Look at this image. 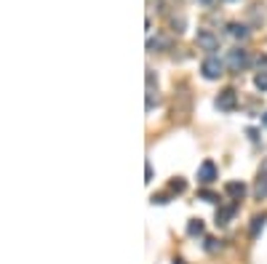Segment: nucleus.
<instances>
[{"instance_id": "f257e3e1", "label": "nucleus", "mask_w": 267, "mask_h": 264, "mask_svg": "<svg viewBox=\"0 0 267 264\" xmlns=\"http://www.w3.org/2000/svg\"><path fill=\"white\" fill-rule=\"evenodd\" d=\"M225 62H222V59H219V56H206L203 59V64H201V72H203V78L206 80H219V78H222L225 75Z\"/></svg>"}, {"instance_id": "f03ea898", "label": "nucleus", "mask_w": 267, "mask_h": 264, "mask_svg": "<svg viewBox=\"0 0 267 264\" xmlns=\"http://www.w3.org/2000/svg\"><path fill=\"white\" fill-rule=\"evenodd\" d=\"M235 107H238V93L233 88H225L222 93L216 96V110L219 112H233Z\"/></svg>"}, {"instance_id": "7ed1b4c3", "label": "nucleus", "mask_w": 267, "mask_h": 264, "mask_svg": "<svg viewBox=\"0 0 267 264\" xmlns=\"http://www.w3.org/2000/svg\"><path fill=\"white\" fill-rule=\"evenodd\" d=\"M195 43H198L201 51H219V38H216L211 30H198V35H195Z\"/></svg>"}, {"instance_id": "20e7f679", "label": "nucleus", "mask_w": 267, "mask_h": 264, "mask_svg": "<svg viewBox=\"0 0 267 264\" xmlns=\"http://www.w3.org/2000/svg\"><path fill=\"white\" fill-rule=\"evenodd\" d=\"M225 64L233 69V72H240L243 67L249 64V54L243 51V48H233V51L227 54V62H225Z\"/></svg>"}, {"instance_id": "39448f33", "label": "nucleus", "mask_w": 267, "mask_h": 264, "mask_svg": "<svg viewBox=\"0 0 267 264\" xmlns=\"http://www.w3.org/2000/svg\"><path fill=\"white\" fill-rule=\"evenodd\" d=\"M216 176H219V171H216V163L214 160H203L198 165V182L201 184H211Z\"/></svg>"}, {"instance_id": "423d86ee", "label": "nucleus", "mask_w": 267, "mask_h": 264, "mask_svg": "<svg viewBox=\"0 0 267 264\" xmlns=\"http://www.w3.org/2000/svg\"><path fill=\"white\" fill-rule=\"evenodd\" d=\"M235 211H238V203H235V200L219 208V211H216V227H225V224H230V222H233Z\"/></svg>"}, {"instance_id": "0eeeda50", "label": "nucleus", "mask_w": 267, "mask_h": 264, "mask_svg": "<svg viewBox=\"0 0 267 264\" xmlns=\"http://www.w3.org/2000/svg\"><path fill=\"white\" fill-rule=\"evenodd\" d=\"M227 32H230V38H235V40H246L251 35V30L246 27V24H238V21L227 24Z\"/></svg>"}, {"instance_id": "6e6552de", "label": "nucleus", "mask_w": 267, "mask_h": 264, "mask_svg": "<svg viewBox=\"0 0 267 264\" xmlns=\"http://www.w3.org/2000/svg\"><path fill=\"white\" fill-rule=\"evenodd\" d=\"M264 224H267V213L254 216V219H251V227H249V237H251V240H257V237H259V232L264 230Z\"/></svg>"}, {"instance_id": "1a4fd4ad", "label": "nucleus", "mask_w": 267, "mask_h": 264, "mask_svg": "<svg viewBox=\"0 0 267 264\" xmlns=\"http://www.w3.org/2000/svg\"><path fill=\"white\" fill-rule=\"evenodd\" d=\"M227 195L230 198H235V200H240L243 195H246V184H243V182H227Z\"/></svg>"}, {"instance_id": "9d476101", "label": "nucleus", "mask_w": 267, "mask_h": 264, "mask_svg": "<svg viewBox=\"0 0 267 264\" xmlns=\"http://www.w3.org/2000/svg\"><path fill=\"white\" fill-rule=\"evenodd\" d=\"M254 198H257V200H264L267 198V174H259L257 184H254Z\"/></svg>"}, {"instance_id": "9b49d317", "label": "nucleus", "mask_w": 267, "mask_h": 264, "mask_svg": "<svg viewBox=\"0 0 267 264\" xmlns=\"http://www.w3.org/2000/svg\"><path fill=\"white\" fill-rule=\"evenodd\" d=\"M171 45V40L168 38H160V35H158V38H150L147 40V51H158V48H168Z\"/></svg>"}, {"instance_id": "f8f14e48", "label": "nucleus", "mask_w": 267, "mask_h": 264, "mask_svg": "<svg viewBox=\"0 0 267 264\" xmlns=\"http://www.w3.org/2000/svg\"><path fill=\"white\" fill-rule=\"evenodd\" d=\"M187 235H203V222L201 219H190V224H187Z\"/></svg>"}, {"instance_id": "ddd939ff", "label": "nucleus", "mask_w": 267, "mask_h": 264, "mask_svg": "<svg viewBox=\"0 0 267 264\" xmlns=\"http://www.w3.org/2000/svg\"><path fill=\"white\" fill-rule=\"evenodd\" d=\"M254 86H257L259 91H267V72H264V69L259 72L257 78H254Z\"/></svg>"}, {"instance_id": "4468645a", "label": "nucleus", "mask_w": 267, "mask_h": 264, "mask_svg": "<svg viewBox=\"0 0 267 264\" xmlns=\"http://www.w3.org/2000/svg\"><path fill=\"white\" fill-rule=\"evenodd\" d=\"M216 248H222V243H219L216 237H206V251H211V254H214Z\"/></svg>"}, {"instance_id": "2eb2a0df", "label": "nucleus", "mask_w": 267, "mask_h": 264, "mask_svg": "<svg viewBox=\"0 0 267 264\" xmlns=\"http://www.w3.org/2000/svg\"><path fill=\"white\" fill-rule=\"evenodd\" d=\"M198 198H201V200H206V203H216V200H219V198L214 195V192H208V189H203V192H198Z\"/></svg>"}, {"instance_id": "dca6fc26", "label": "nucleus", "mask_w": 267, "mask_h": 264, "mask_svg": "<svg viewBox=\"0 0 267 264\" xmlns=\"http://www.w3.org/2000/svg\"><path fill=\"white\" fill-rule=\"evenodd\" d=\"M184 187H187V184H184L182 179H177V182H171V192H184Z\"/></svg>"}, {"instance_id": "f3484780", "label": "nucleus", "mask_w": 267, "mask_h": 264, "mask_svg": "<svg viewBox=\"0 0 267 264\" xmlns=\"http://www.w3.org/2000/svg\"><path fill=\"white\" fill-rule=\"evenodd\" d=\"M144 176H147L144 182H153V163H150V160H147V165H144Z\"/></svg>"}, {"instance_id": "a211bd4d", "label": "nucleus", "mask_w": 267, "mask_h": 264, "mask_svg": "<svg viewBox=\"0 0 267 264\" xmlns=\"http://www.w3.org/2000/svg\"><path fill=\"white\" fill-rule=\"evenodd\" d=\"M171 24H174V30H177V32H184V19H174Z\"/></svg>"}, {"instance_id": "6ab92c4d", "label": "nucleus", "mask_w": 267, "mask_h": 264, "mask_svg": "<svg viewBox=\"0 0 267 264\" xmlns=\"http://www.w3.org/2000/svg\"><path fill=\"white\" fill-rule=\"evenodd\" d=\"M198 3H203V6H211V3H214V0H198Z\"/></svg>"}, {"instance_id": "aec40b11", "label": "nucleus", "mask_w": 267, "mask_h": 264, "mask_svg": "<svg viewBox=\"0 0 267 264\" xmlns=\"http://www.w3.org/2000/svg\"><path fill=\"white\" fill-rule=\"evenodd\" d=\"M262 123H264V126H267V112H264V117H262Z\"/></svg>"}, {"instance_id": "412c9836", "label": "nucleus", "mask_w": 267, "mask_h": 264, "mask_svg": "<svg viewBox=\"0 0 267 264\" xmlns=\"http://www.w3.org/2000/svg\"><path fill=\"white\" fill-rule=\"evenodd\" d=\"M174 264H184V261H182V259H177V261H174Z\"/></svg>"}, {"instance_id": "4be33fe9", "label": "nucleus", "mask_w": 267, "mask_h": 264, "mask_svg": "<svg viewBox=\"0 0 267 264\" xmlns=\"http://www.w3.org/2000/svg\"><path fill=\"white\" fill-rule=\"evenodd\" d=\"M225 3H235V0H225Z\"/></svg>"}]
</instances>
